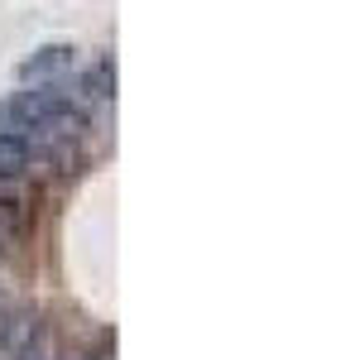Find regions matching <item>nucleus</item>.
Returning a JSON list of instances; mask_svg holds the SVG:
<instances>
[{
    "mask_svg": "<svg viewBox=\"0 0 360 360\" xmlns=\"http://www.w3.org/2000/svg\"><path fill=\"white\" fill-rule=\"evenodd\" d=\"M0 360H49V332L39 312L0 303Z\"/></svg>",
    "mask_w": 360,
    "mask_h": 360,
    "instance_id": "f257e3e1",
    "label": "nucleus"
},
{
    "mask_svg": "<svg viewBox=\"0 0 360 360\" xmlns=\"http://www.w3.org/2000/svg\"><path fill=\"white\" fill-rule=\"evenodd\" d=\"M34 212H29V193L15 188L10 178H0V255H10L15 245H25Z\"/></svg>",
    "mask_w": 360,
    "mask_h": 360,
    "instance_id": "f03ea898",
    "label": "nucleus"
},
{
    "mask_svg": "<svg viewBox=\"0 0 360 360\" xmlns=\"http://www.w3.org/2000/svg\"><path fill=\"white\" fill-rule=\"evenodd\" d=\"M77 68V49H68V44H53V49H44V53H34L20 68V77L25 82H44V77H58V72H72Z\"/></svg>",
    "mask_w": 360,
    "mask_h": 360,
    "instance_id": "7ed1b4c3",
    "label": "nucleus"
},
{
    "mask_svg": "<svg viewBox=\"0 0 360 360\" xmlns=\"http://www.w3.org/2000/svg\"><path fill=\"white\" fill-rule=\"evenodd\" d=\"M29 164H34V144L25 135H15V130H0V178H25Z\"/></svg>",
    "mask_w": 360,
    "mask_h": 360,
    "instance_id": "20e7f679",
    "label": "nucleus"
},
{
    "mask_svg": "<svg viewBox=\"0 0 360 360\" xmlns=\"http://www.w3.org/2000/svg\"><path fill=\"white\" fill-rule=\"evenodd\" d=\"M0 303H5V298H0Z\"/></svg>",
    "mask_w": 360,
    "mask_h": 360,
    "instance_id": "39448f33",
    "label": "nucleus"
}]
</instances>
